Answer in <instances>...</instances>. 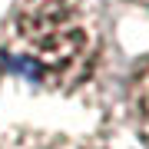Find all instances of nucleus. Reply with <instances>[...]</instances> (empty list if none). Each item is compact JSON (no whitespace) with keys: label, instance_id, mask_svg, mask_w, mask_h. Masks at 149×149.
I'll return each mask as SVG.
<instances>
[{"label":"nucleus","instance_id":"1","mask_svg":"<svg viewBox=\"0 0 149 149\" xmlns=\"http://www.w3.org/2000/svg\"><path fill=\"white\" fill-rule=\"evenodd\" d=\"M100 47L93 0H17L0 60L30 86L73 93L90 83Z\"/></svg>","mask_w":149,"mask_h":149},{"label":"nucleus","instance_id":"2","mask_svg":"<svg viewBox=\"0 0 149 149\" xmlns=\"http://www.w3.org/2000/svg\"><path fill=\"white\" fill-rule=\"evenodd\" d=\"M126 103H129V116H133L139 136L149 146V56L139 60V66L129 76V90H126Z\"/></svg>","mask_w":149,"mask_h":149},{"label":"nucleus","instance_id":"3","mask_svg":"<svg viewBox=\"0 0 149 149\" xmlns=\"http://www.w3.org/2000/svg\"><path fill=\"white\" fill-rule=\"evenodd\" d=\"M0 149H86V146L70 136H60V133L10 129V133H0Z\"/></svg>","mask_w":149,"mask_h":149},{"label":"nucleus","instance_id":"4","mask_svg":"<svg viewBox=\"0 0 149 149\" xmlns=\"http://www.w3.org/2000/svg\"><path fill=\"white\" fill-rule=\"evenodd\" d=\"M126 3H133V7H139V10L149 13V0H126Z\"/></svg>","mask_w":149,"mask_h":149}]
</instances>
